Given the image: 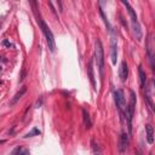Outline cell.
<instances>
[{
  "label": "cell",
  "mask_w": 155,
  "mask_h": 155,
  "mask_svg": "<svg viewBox=\"0 0 155 155\" xmlns=\"http://www.w3.org/2000/svg\"><path fill=\"white\" fill-rule=\"evenodd\" d=\"M0 59H1V56H0Z\"/></svg>",
  "instance_id": "obj_21"
},
{
  "label": "cell",
  "mask_w": 155,
  "mask_h": 155,
  "mask_svg": "<svg viewBox=\"0 0 155 155\" xmlns=\"http://www.w3.org/2000/svg\"><path fill=\"white\" fill-rule=\"evenodd\" d=\"M95 59L100 70V75L103 76V68H104V51L100 39L96 40V49H95Z\"/></svg>",
  "instance_id": "obj_3"
},
{
  "label": "cell",
  "mask_w": 155,
  "mask_h": 155,
  "mask_svg": "<svg viewBox=\"0 0 155 155\" xmlns=\"http://www.w3.org/2000/svg\"><path fill=\"white\" fill-rule=\"evenodd\" d=\"M19 155H29V150H27V149H25V150H23L22 153H19Z\"/></svg>",
  "instance_id": "obj_17"
},
{
  "label": "cell",
  "mask_w": 155,
  "mask_h": 155,
  "mask_svg": "<svg viewBox=\"0 0 155 155\" xmlns=\"http://www.w3.org/2000/svg\"><path fill=\"white\" fill-rule=\"evenodd\" d=\"M19 153H21V148H19V147H16V148L13 149V152H12L11 155H19Z\"/></svg>",
  "instance_id": "obj_15"
},
{
  "label": "cell",
  "mask_w": 155,
  "mask_h": 155,
  "mask_svg": "<svg viewBox=\"0 0 155 155\" xmlns=\"http://www.w3.org/2000/svg\"><path fill=\"white\" fill-rule=\"evenodd\" d=\"M5 143V139H0V144H4Z\"/></svg>",
  "instance_id": "obj_19"
},
{
  "label": "cell",
  "mask_w": 155,
  "mask_h": 155,
  "mask_svg": "<svg viewBox=\"0 0 155 155\" xmlns=\"http://www.w3.org/2000/svg\"><path fill=\"white\" fill-rule=\"evenodd\" d=\"M114 101H115L118 110L120 112V114L122 115L124 109H125V96H124L122 90H115L114 91Z\"/></svg>",
  "instance_id": "obj_5"
},
{
  "label": "cell",
  "mask_w": 155,
  "mask_h": 155,
  "mask_svg": "<svg viewBox=\"0 0 155 155\" xmlns=\"http://www.w3.org/2000/svg\"><path fill=\"white\" fill-rule=\"evenodd\" d=\"M122 4L126 6L127 9V12L130 15V18H131V25H132V30H133V35H135L136 40H142L143 37V33H142V28H141V24L138 22V18H137V15L135 12V10L132 9V6L127 1H122Z\"/></svg>",
  "instance_id": "obj_1"
},
{
  "label": "cell",
  "mask_w": 155,
  "mask_h": 155,
  "mask_svg": "<svg viewBox=\"0 0 155 155\" xmlns=\"http://www.w3.org/2000/svg\"><path fill=\"white\" fill-rule=\"evenodd\" d=\"M94 155H100V153H98V152L96 153V152H95V153H94Z\"/></svg>",
  "instance_id": "obj_20"
},
{
  "label": "cell",
  "mask_w": 155,
  "mask_h": 155,
  "mask_svg": "<svg viewBox=\"0 0 155 155\" xmlns=\"http://www.w3.org/2000/svg\"><path fill=\"white\" fill-rule=\"evenodd\" d=\"M149 155H152V154H149Z\"/></svg>",
  "instance_id": "obj_22"
},
{
  "label": "cell",
  "mask_w": 155,
  "mask_h": 155,
  "mask_svg": "<svg viewBox=\"0 0 155 155\" xmlns=\"http://www.w3.org/2000/svg\"><path fill=\"white\" fill-rule=\"evenodd\" d=\"M119 76H120L121 81H125L128 76V68H127V63L125 61L121 62L120 68H119Z\"/></svg>",
  "instance_id": "obj_8"
},
{
  "label": "cell",
  "mask_w": 155,
  "mask_h": 155,
  "mask_svg": "<svg viewBox=\"0 0 155 155\" xmlns=\"http://www.w3.org/2000/svg\"><path fill=\"white\" fill-rule=\"evenodd\" d=\"M82 119H84V125L86 128H90L92 126V122H91V118L90 114L87 113L86 109H82Z\"/></svg>",
  "instance_id": "obj_11"
},
{
  "label": "cell",
  "mask_w": 155,
  "mask_h": 155,
  "mask_svg": "<svg viewBox=\"0 0 155 155\" xmlns=\"http://www.w3.org/2000/svg\"><path fill=\"white\" fill-rule=\"evenodd\" d=\"M3 44H4L5 46H9V47H10V46H11V44H10V43H9V41H7V40H5V41H4V43H3Z\"/></svg>",
  "instance_id": "obj_18"
},
{
  "label": "cell",
  "mask_w": 155,
  "mask_h": 155,
  "mask_svg": "<svg viewBox=\"0 0 155 155\" xmlns=\"http://www.w3.org/2000/svg\"><path fill=\"white\" fill-rule=\"evenodd\" d=\"M127 144H128V137H127V135H126L125 132H121L120 138H119V146H118L119 152H120L121 154H124V153L126 152Z\"/></svg>",
  "instance_id": "obj_6"
},
{
  "label": "cell",
  "mask_w": 155,
  "mask_h": 155,
  "mask_svg": "<svg viewBox=\"0 0 155 155\" xmlns=\"http://www.w3.org/2000/svg\"><path fill=\"white\" fill-rule=\"evenodd\" d=\"M25 91H27V87H25V86H22V87H21V89H19V91L17 92V94L16 95H15L12 98H11V101H10V106H15V104H16V103L21 100V98H22L23 97V95L25 94Z\"/></svg>",
  "instance_id": "obj_9"
},
{
  "label": "cell",
  "mask_w": 155,
  "mask_h": 155,
  "mask_svg": "<svg viewBox=\"0 0 155 155\" xmlns=\"http://www.w3.org/2000/svg\"><path fill=\"white\" fill-rule=\"evenodd\" d=\"M38 23L40 25L41 30H43V33L45 35V39H46V43H47V46L51 52H55V49H56V43H55V37L52 32H51V29L49 28V25L44 22V19L38 16Z\"/></svg>",
  "instance_id": "obj_2"
},
{
  "label": "cell",
  "mask_w": 155,
  "mask_h": 155,
  "mask_svg": "<svg viewBox=\"0 0 155 155\" xmlns=\"http://www.w3.org/2000/svg\"><path fill=\"white\" fill-rule=\"evenodd\" d=\"M146 132H147V141L149 144L154 143V128L150 124L146 125Z\"/></svg>",
  "instance_id": "obj_10"
},
{
  "label": "cell",
  "mask_w": 155,
  "mask_h": 155,
  "mask_svg": "<svg viewBox=\"0 0 155 155\" xmlns=\"http://www.w3.org/2000/svg\"><path fill=\"white\" fill-rule=\"evenodd\" d=\"M24 69L22 70V74H21V78H19V81H23V79H24Z\"/></svg>",
  "instance_id": "obj_16"
},
{
  "label": "cell",
  "mask_w": 155,
  "mask_h": 155,
  "mask_svg": "<svg viewBox=\"0 0 155 155\" xmlns=\"http://www.w3.org/2000/svg\"><path fill=\"white\" fill-rule=\"evenodd\" d=\"M138 74H139V86L144 87V86H146L147 76H146V73H144V70L142 69V67H139V68H138Z\"/></svg>",
  "instance_id": "obj_12"
},
{
  "label": "cell",
  "mask_w": 155,
  "mask_h": 155,
  "mask_svg": "<svg viewBox=\"0 0 155 155\" xmlns=\"http://www.w3.org/2000/svg\"><path fill=\"white\" fill-rule=\"evenodd\" d=\"M43 101H44V98L43 97H39L38 100H37V102H35V108H40L41 106H43Z\"/></svg>",
  "instance_id": "obj_14"
},
{
  "label": "cell",
  "mask_w": 155,
  "mask_h": 155,
  "mask_svg": "<svg viewBox=\"0 0 155 155\" xmlns=\"http://www.w3.org/2000/svg\"><path fill=\"white\" fill-rule=\"evenodd\" d=\"M87 73H89V78H90V81L94 89L96 90V80H95V74H94V58H91L89 61V64H87Z\"/></svg>",
  "instance_id": "obj_7"
},
{
  "label": "cell",
  "mask_w": 155,
  "mask_h": 155,
  "mask_svg": "<svg viewBox=\"0 0 155 155\" xmlns=\"http://www.w3.org/2000/svg\"><path fill=\"white\" fill-rule=\"evenodd\" d=\"M39 135H40V131L38 130L37 127H34L32 131H29V132L27 133V135L24 136V138H28V137H34V136H39Z\"/></svg>",
  "instance_id": "obj_13"
},
{
  "label": "cell",
  "mask_w": 155,
  "mask_h": 155,
  "mask_svg": "<svg viewBox=\"0 0 155 155\" xmlns=\"http://www.w3.org/2000/svg\"><path fill=\"white\" fill-rule=\"evenodd\" d=\"M110 58L112 63L116 64L118 59V40H116V34L114 30L110 32Z\"/></svg>",
  "instance_id": "obj_4"
}]
</instances>
